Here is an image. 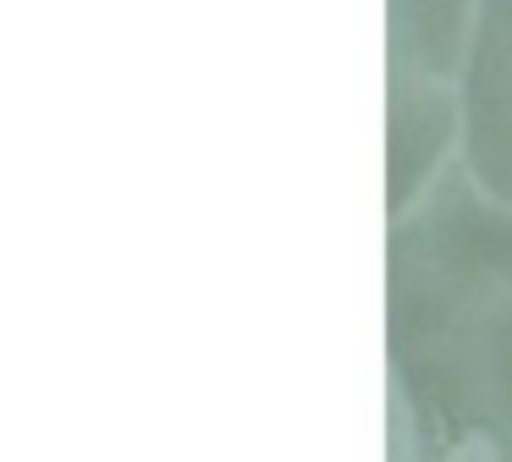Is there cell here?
Masks as SVG:
<instances>
[{
	"instance_id": "obj_1",
	"label": "cell",
	"mask_w": 512,
	"mask_h": 462,
	"mask_svg": "<svg viewBox=\"0 0 512 462\" xmlns=\"http://www.w3.org/2000/svg\"><path fill=\"white\" fill-rule=\"evenodd\" d=\"M386 347L419 457H512V204L468 176L397 209Z\"/></svg>"
},
{
	"instance_id": "obj_2",
	"label": "cell",
	"mask_w": 512,
	"mask_h": 462,
	"mask_svg": "<svg viewBox=\"0 0 512 462\" xmlns=\"http://www.w3.org/2000/svg\"><path fill=\"white\" fill-rule=\"evenodd\" d=\"M391 209L419 187L446 138V77L457 55V0H391Z\"/></svg>"
},
{
	"instance_id": "obj_3",
	"label": "cell",
	"mask_w": 512,
	"mask_h": 462,
	"mask_svg": "<svg viewBox=\"0 0 512 462\" xmlns=\"http://www.w3.org/2000/svg\"><path fill=\"white\" fill-rule=\"evenodd\" d=\"M463 149L490 198L512 204V0H485L463 77Z\"/></svg>"
}]
</instances>
